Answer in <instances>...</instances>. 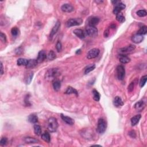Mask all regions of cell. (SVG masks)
<instances>
[{"instance_id":"obj_28","label":"cell","mask_w":147,"mask_h":147,"mask_svg":"<svg viewBox=\"0 0 147 147\" xmlns=\"http://www.w3.org/2000/svg\"><path fill=\"white\" fill-rule=\"evenodd\" d=\"M34 132L37 136H40L42 134V128L39 125L35 124L34 126Z\"/></svg>"},{"instance_id":"obj_42","label":"cell","mask_w":147,"mask_h":147,"mask_svg":"<svg viewBox=\"0 0 147 147\" xmlns=\"http://www.w3.org/2000/svg\"><path fill=\"white\" fill-rule=\"evenodd\" d=\"M23 52V50L22 49L21 47L17 48V49L15 50V53H16L17 55H21Z\"/></svg>"},{"instance_id":"obj_4","label":"cell","mask_w":147,"mask_h":147,"mask_svg":"<svg viewBox=\"0 0 147 147\" xmlns=\"http://www.w3.org/2000/svg\"><path fill=\"white\" fill-rule=\"evenodd\" d=\"M135 48H136L135 46L132 45V44H130V45L126 47L120 48V49L119 50L118 52L120 53V55L127 56L128 54L133 52V51L135 50Z\"/></svg>"},{"instance_id":"obj_46","label":"cell","mask_w":147,"mask_h":147,"mask_svg":"<svg viewBox=\"0 0 147 147\" xmlns=\"http://www.w3.org/2000/svg\"><path fill=\"white\" fill-rule=\"evenodd\" d=\"M4 74V68H3V65L2 62H1V75H3Z\"/></svg>"},{"instance_id":"obj_23","label":"cell","mask_w":147,"mask_h":147,"mask_svg":"<svg viewBox=\"0 0 147 147\" xmlns=\"http://www.w3.org/2000/svg\"><path fill=\"white\" fill-rule=\"evenodd\" d=\"M41 137L42 140H43L46 142H50L51 140V136H50V133L47 132H45L44 133H42L41 135Z\"/></svg>"},{"instance_id":"obj_45","label":"cell","mask_w":147,"mask_h":147,"mask_svg":"<svg viewBox=\"0 0 147 147\" xmlns=\"http://www.w3.org/2000/svg\"><path fill=\"white\" fill-rule=\"evenodd\" d=\"M104 36L105 37V38H108V37L109 36V30H105V32H104Z\"/></svg>"},{"instance_id":"obj_35","label":"cell","mask_w":147,"mask_h":147,"mask_svg":"<svg viewBox=\"0 0 147 147\" xmlns=\"http://www.w3.org/2000/svg\"><path fill=\"white\" fill-rule=\"evenodd\" d=\"M11 34L13 37H17L19 34V30L17 27H13L11 30Z\"/></svg>"},{"instance_id":"obj_24","label":"cell","mask_w":147,"mask_h":147,"mask_svg":"<svg viewBox=\"0 0 147 147\" xmlns=\"http://www.w3.org/2000/svg\"><path fill=\"white\" fill-rule=\"evenodd\" d=\"M65 94H75L76 95V96H78V92H77V90L76 89H75V88H73L71 86H68V88H67L66 91L65 92Z\"/></svg>"},{"instance_id":"obj_38","label":"cell","mask_w":147,"mask_h":147,"mask_svg":"<svg viewBox=\"0 0 147 147\" xmlns=\"http://www.w3.org/2000/svg\"><path fill=\"white\" fill-rule=\"evenodd\" d=\"M0 39H1V42H4V43H5L7 42L6 37L5 34L2 32L0 33Z\"/></svg>"},{"instance_id":"obj_26","label":"cell","mask_w":147,"mask_h":147,"mask_svg":"<svg viewBox=\"0 0 147 147\" xmlns=\"http://www.w3.org/2000/svg\"><path fill=\"white\" fill-rule=\"evenodd\" d=\"M29 60L24 58H20L17 60V63L18 66H26L28 65Z\"/></svg>"},{"instance_id":"obj_2","label":"cell","mask_w":147,"mask_h":147,"mask_svg":"<svg viewBox=\"0 0 147 147\" xmlns=\"http://www.w3.org/2000/svg\"><path fill=\"white\" fill-rule=\"evenodd\" d=\"M47 128L48 130L51 132H55L58 128V123L57 120L54 117H51L48 120Z\"/></svg>"},{"instance_id":"obj_12","label":"cell","mask_w":147,"mask_h":147,"mask_svg":"<svg viewBox=\"0 0 147 147\" xmlns=\"http://www.w3.org/2000/svg\"><path fill=\"white\" fill-rule=\"evenodd\" d=\"M47 58V55L46 54V52L45 51H40L38 54V56L36 60L38 62V63H42L46 58Z\"/></svg>"},{"instance_id":"obj_30","label":"cell","mask_w":147,"mask_h":147,"mask_svg":"<svg viewBox=\"0 0 147 147\" xmlns=\"http://www.w3.org/2000/svg\"><path fill=\"white\" fill-rule=\"evenodd\" d=\"M95 68H96L95 64H90L88 66L84 69V74H88L91 71L94 70Z\"/></svg>"},{"instance_id":"obj_32","label":"cell","mask_w":147,"mask_h":147,"mask_svg":"<svg viewBox=\"0 0 147 147\" xmlns=\"http://www.w3.org/2000/svg\"><path fill=\"white\" fill-rule=\"evenodd\" d=\"M33 76H34V73L32 72H30L27 75V76L26 77V84H30V82H31V81L32 80V78H33Z\"/></svg>"},{"instance_id":"obj_41","label":"cell","mask_w":147,"mask_h":147,"mask_svg":"<svg viewBox=\"0 0 147 147\" xmlns=\"http://www.w3.org/2000/svg\"><path fill=\"white\" fill-rule=\"evenodd\" d=\"M134 82H132L130 83V84L128 86V90L129 92H132L133 89H134Z\"/></svg>"},{"instance_id":"obj_8","label":"cell","mask_w":147,"mask_h":147,"mask_svg":"<svg viewBox=\"0 0 147 147\" xmlns=\"http://www.w3.org/2000/svg\"><path fill=\"white\" fill-rule=\"evenodd\" d=\"M86 33L88 36L91 37H94L97 35L98 29L96 26H88L86 29Z\"/></svg>"},{"instance_id":"obj_25","label":"cell","mask_w":147,"mask_h":147,"mask_svg":"<svg viewBox=\"0 0 147 147\" xmlns=\"http://www.w3.org/2000/svg\"><path fill=\"white\" fill-rule=\"evenodd\" d=\"M120 55V62L122 64H126L130 62V59L129 58L128 56L126 55Z\"/></svg>"},{"instance_id":"obj_16","label":"cell","mask_w":147,"mask_h":147,"mask_svg":"<svg viewBox=\"0 0 147 147\" xmlns=\"http://www.w3.org/2000/svg\"><path fill=\"white\" fill-rule=\"evenodd\" d=\"M145 106H146V104H145L144 102L142 100H141L135 104L134 108L137 111H142L144 109Z\"/></svg>"},{"instance_id":"obj_34","label":"cell","mask_w":147,"mask_h":147,"mask_svg":"<svg viewBox=\"0 0 147 147\" xmlns=\"http://www.w3.org/2000/svg\"><path fill=\"white\" fill-rule=\"evenodd\" d=\"M116 19H117V20L118 21H119L120 22H124L125 21V17L124 16L123 14L121 13L117 14V16H116Z\"/></svg>"},{"instance_id":"obj_36","label":"cell","mask_w":147,"mask_h":147,"mask_svg":"<svg viewBox=\"0 0 147 147\" xmlns=\"http://www.w3.org/2000/svg\"><path fill=\"white\" fill-rule=\"evenodd\" d=\"M146 80H147L146 75H144V76H143L142 77V79H141V80H140V86L141 88H143V87L144 86V85L146 84Z\"/></svg>"},{"instance_id":"obj_37","label":"cell","mask_w":147,"mask_h":147,"mask_svg":"<svg viewBox=\"0 0 147 147\" xmlns=\"http://www.w3.org/2000/svg\"><path fill=\"white\" fill-rule=\"evenodd\" d=\"M137 16H138L140 17H143L146 16L147 13L146 10H139L137 12Z\"/></svg>"},{"instance_id":"obj_5","label":"cell","mask_w":147,"mask_h":147,"mask_svg":"<svg viewBox=\"0 0 147 147\" xmlns=\"http://www.w3.org/2000/svg\"><path fill=\"white\" fill-rule=\"evenodd\" d=\"M83 23V20L80 18H71L66 22V26L67 27H71L74 26H80Z\"/></svg>"},{"instance_id":"obj_9","label":"cell","mask_w":147,"mask_h":147,"mask_svg":"<svg viewBox=\"0 0 147 147\" xmlns=\"http://www.w3.org/2000/svg\"><path fill=\"white\" fill-rule=\"evenodd\" d=\"M126 7L125 4H124L122 2H119L117 4V5H116L114 9L113 10V13L115 14H117L121 12V10H122L123 9H124Z\"/></svg>"},{"instance_id":"obj_1","label":"cell","mask_w":147,"mask_h":147,"mask_svg":"<svg viewBox=\"0 0 147 147\" xmlns=\"http://www.w3.org/2000/svg\"><path fill=\"white\" fill-rule=\"evenodd\" d=\"M60 75L59 70L58 68H51L46 72L45 75V78L47 80H54L56 79L57 77Z\"/></svg>"},{"instance_id":"obj_14","label":"cell","mask_w":147,"mask_h":147,"mask_svg":"<svg viewBox=\"0 0 147 147\" xmlns=\"http://www.w3.org/2000/svg\"><path fill=\"white\" fill-rule=\"evenodd\" d=\"M100 22V18L96 17H92L89 18L88 21V26H96Z\"/></svg>"},{"instance_id":"obj_18","label":"cell","mask_w":147,"mask_h":147,"mask_svg":"<svg viewBox=\"0 0 147 147\" xmlns=\"http://www.w3.org/2000/svg\"><path fill=\"white\" fill-rule=\"evenodd\" d=\"M52 86L54 88V89L56 92H58L60 90L61 87V82L59 79H55L52 81Z\"/></svg>"},{"instance_id":"obj_22","label":"cell","mask_w":147,"mask_h":147,"mask_svg":"<svg viewBox=\"0 0 147 147\" xmlns=\"http://www.w3.org/2000/svg\"><path fill=\"white\" fill-rule=\"evenodd\" d=\"M28 120L32 124H36L38 122V117L34 114H32L29 116L28 118Z\"/></svg>"},{"instance_id":"obj_21","label":"cell","mask_w":147,"mask_h":147,"mask_svg":"<svg viewBox=\"0 0 147 147\" xmlns=\"http://www.w3.org/2000/svg\"><path fill=\"white\" fill-rule=\"evenodd\" d=\"M24 140L25 142L27 143V144H34V143L39 142V141H38V139L30 137H25Z\"/></svg>"},{"instance_id":"obj_33","label":"cell","mask_w":147,"mask_h":147,"mask_svg":"<svg viewBox=\"0 0 147 147\" xmlns=\"http://www.w3.org/2000/svg\"><path fill=\"white\" fill-rule=\"evenodd\" d=\"M56 57V54L55 53V52L53 51L52 50H51L47 55L48 59L50 60H53L55 59Z\"/></svg>"},{"instance_id":"obj_10","label":"cell","mask_w":147,"mask_h":147,"mask_svg":"<svg viewBox=\"0 0 147 147\" xmlns=\"http://www.w3.org/2000/svg\"><path fill=\"white\" fill-rule=\"evenodd\" d=\"M60 26V21H58L57 22L55 23V26H54L52 29L51 33H50V39H52V38H53V36L56 34L57 32L58 31V30H59Z\"/></svg>"},{"instance_id":"obj_43","label":"cell","mask_w":147,"mask_h":147,"mask_svg":"<svg viewBox=\"0 0 147 147\" xmlns=\"http://www.w3.org/2000/svg\"><path fill=\"white\" fill-rule=\"evenodd\" d=\"M129 136L132 137V138H136V132H135L134 130H131V131L129 132Z\"/></svg>"},{"instance_id":"obj_19","label":"cell","mask_w":147,"mask_h":147,"mask_svg":"<svg viewBox=\"0 0 147 147\" xmlns=\"http://www.w3.org/2000/svg\"><path fill=\"white\" fill-rule=\"evenodd\" d=\"M113 104L116 107H120V106H123L124 102L122 100L121 98L118 96H116L114 100Z\"/></svg>"},{"instance_id":"obj_7","label":"cell","mask_w":147,"mask_h":147,"mask_svg":"<svg viewBox=\"0 0 147 147\" xmlns=\"http://www.w3.org/2000/svg\"><path fill=\"white\" fill-rule=\"evenodd\" d=\"M100 52V51L98 48H92V49L90 50L88 52L87 54V58L88 59H92L96 58L99 55Z\"/></svg>"},{"instance_id":"obj_20","label":"cell","mask_w":147,"mask_h":147,"mask_svg":"<svg viewBox=\"0 0 147 147\" xmlns=\"http://www.w3.org/2000/svg\"><path fill=\"white\" fill-rule=\"evenodd\" d=\"M141 117H142V116H141L140 114H137L132 118L130 120L132 126H135V125H136L138 123Z\"/></svg>"},{"instance_id":"obj_48","label":"cell","mask_w":147,"mask_h":147,"mask_svg":"<svg viewBox=\"0 0 147 147\" xmlns=\"http://www.w3.org/2000/svg\"><path fill=\"white\" fill-rule=\"evenodd\" d=\"M80 52H81V51H80V50H77V51L76 52V54H79L80 53Z\"/></svg>"},{"instance_id":"obj_39","label":"cell","mask_w":147,"mask_h":147,"mask_svg":"<svg viewBox=\"0 0 147 147\" xmlns=\"http://www.w3.org/2000/svg\"><path fill=\"white\" fill-rule=\"evenodd\" d=\"M56 49L58 51V52H60L62 49V45L61 42L60 41H58L57 42L56 44Z\"/></svg>"},{"instance_id":"obj_44","label":"cell","mask_w":147,"mask_h":147,"mask_svg":"<svg viewBox=\"0 0 147 147\" xmlns=\"http://www.w3.org/2000/svg\"><path fill=\"white\" fill-rule=\"evenodd\" d=\"M29 98H30V96H26V99H25V104H26V106H30V100H29Z\"/></svg>"},{"instance_id":"obj_13","label":"cell","mask_w":147,"mask_h":147,"mask_svg":"<svg viewBox=\"0 0 147 147\" xmlns=\"http://www.w3.org/2000/svg\"><path fill=\"white\" fill-rule=\"evenodd\" d=\"M143 40H144V37H143V36L137 34H134V35L132 37V42L136 44L140 43L141 42H142Z\"/></svg>"},{"instance_id":"obj_3","label":"cell","mask_w":147,"mask_h":147,"mask_svg":"<svg viewBox=\"0 0 147 147\" xmlns=\"http://www.w3.org/2000/svg\"><path fill=\"white\" fill-rule=\"evenodd\" d=\"M107 128V124L104 118H100L98 121L97 124V131L100 134H103L105 133Z\"/></svg>"},{"instance_id":"obj_27","label":"cell","mask_w":147,"mask_h":147,"mask_svg":"<svg viewBox=\"0 0 147 147\" xmlns=\"http://www.w3.org/2000/svg\"><path fill=\"white\" fill-rule=\"evenodd\" d=\"M38 62L35 59H30L29 60L28 65L26 66L27 68H34L38 65Z\"/></svg>"},{"instance_id":"obj_31","label":"cell","mask_w":147,"mask_h":147,"mask_svg":"<svg viewBox=\"0 0 147 147\" xmlns=\"http://www.w3.org/2000/svg\"><path fill=\"white\" fill-rule=\"evenodd\" d=\"M146 33H147V27L144 26L142 27H141L140 29L138 30V31L137 32V34L143 36V35H145V34H146Z\"/></svg>"},{"instance_id":"obj_11","label":"cell","mask_w":147,"mask_h":147,"mask_svg":"<svg viewBox=\"0 0 147 147\" xmlns=\"http://www.w3.org/2000/svg\"><path fill=\"white\" fill-rule=\"evenodd\" d=\"M61 10H62L63 12H66V13H71L74 10V8L72 5L68 4H63L61 7Z\"/></svg>"},{"instance_id":"obj_40","label":"cell","mask_w":147,"mask_h":147,"mask_svg":"<svg viewBox=\"0 0 147 147\" xmlns=\"http://www.w3.org/2000/svg\"><path fill=\"white\" fill-rule=\"evenodd\" d=\"M8 142V139L6 137H2L1 139V141H0V145L1 146H5L7 144Z\"/></svg>"},{"instance_id":"obj_6","label":"cell","mask_w":147,"mask_h":147,"mask_svg":"<svg viewBox=\"0 0 147 147\" xmlns=\"http://www.w3.org/2000/svg\"><path fill=\"white\" fill-rule=\"evenodd\" d=\"M117 78L119 80H122L125 78V70L123 66L120 65L117 67Z\"/></svg>"},{"instance_id":"obj_17","label":"cell","mask_w":147,"mask_h":147,"mask_svg":"<svg viewBox=\"0 0 147 147\" xmlns=\"http://www.w3.org/2000/svg\"><path fill=\"white\" fill-rule=\"evenodd\" d=\"M73 32L75 35L77 37H78L79 38H81V39L84 38H85V33L82 30H80V29H76V30H74Z\"/></svg>"},{"instance_id":"obj_15","label":"cell","mask_w":147,"mask_h":147,"mask_svg":"<svg viewBox=\"0 0 147 147\" xmlns=\"http://www.w3.org/2000/svg\"><path fill=\"white\" fill-rule=\"evenodd\" d=\"M61 118L63 120V121L64 122H65L67 124L70 125H73L74 124V120L71 118V117L64 116L63 114H61Z\"/></svg>"},{"instance_id":"obj_47","label":"cell","mask_w":147,"mask_h":147,"mask_svg":"<svg viewBox=\"0 0 147 147\" xmlns=\"http://www.w3.org/2000/svg\"><path fill=\"white\" fill-rule=\"evenodd\" d=\"M116 27V26L115 24H112L110 26V28L112 29H115Z\"/></svg>"},{"instance_id":"obj_29","label":"cell","mask_w":147,"mask_h":147,"mask_svg":"<svg viewBox=\"0 0 147 147\" xmlns=\"http://www.w3.org/2000/svg\"><path fill=\"white\" fill-rule=\"evenodd\" d=\"M92 94H93V99L96 101H99L100 100V94L98 92V91L96 89H93L92 91Z\"/></svg>"}]
</instances>
